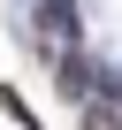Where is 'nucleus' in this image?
<instances>
[{"mask_svg": "<svg viewBox=\"0 0 122 130\" xmlns=\"http://www.w3.org/2000/svg\"><path fill=\"white\" fill-rule=\"evenodd\" d=\"M38 31H46L53 46H69V38H76V0H46V8H38Z\"/></svg>", "mask_w": 122, "mask_h": 130, "instance_id": "1", "label": "nucleus"}, {"mask_svg": "<svg viewBox=\"0 0 122 130\" xmlns=\"http://www.w3.org/2000/svg\"><path fill=\"white\" fill-rule=\"evenodd\" d=\"M84 84H92V61H61V92L84 100Z\"/></svg>", "mask_w": 122, "mask_h": 130, "instance_id": "2", "label": "nucleus"}]
</instances>
